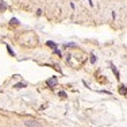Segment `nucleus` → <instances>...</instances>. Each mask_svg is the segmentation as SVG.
<instances>
[{
    "mask_svg": "<svg viewBox=\"0 0 127 127\" xmlns=\"http://www.w3.org/2000/svg\"><path fill=\"white\" fill-rule=\"evenodd\" d=\"M46 45H47V46H50L51 49H54V50L57 49V46H58V45H57L55 42H51V41H47V42H46Z\"/></svg>",
    "mask_w": 127,
    "mask_h": 127,
    "instance_id": "7ed1b4c3",
    "label": "nucleus"
},
{
    "mask_svg": "<svg viewBox=\"0 0 127 127\" xmlns=\"http://www.w3.org/2000/svg\"><path fill=\"white\" fill-rule=\"evenodd\" d=\"M57 83H58V81H57V78H55V77H51L50 80L47 81V85H50V87H54V85H57Z\"/></svg>",
    "mask_w": 127,
    "mask_h": 127,
    "instance_id": "f03ea898",
    "label": "nucleus"
},
{
    "mask_svg": "<svg viewBox=\"0 0 127 127\" xmlns=\"http://www.w3.org/2000/svg\"><path fill=\"white\" fill-rule=\"evenodd\" d=\"M65 46H66V47H72V46H76V45H74V43H68V45H65Z\"/></svg>",
    "mask_w": 127,
    "mask_h": 127,
    "instance_id": "423d86ee",
    "label": "nucleus"
},
{
    "mask_svg": "<svg viewBox=\"0 0 127 127\" xmlns=\"http://www.w3.org/2000/svg\"><path fill=\"white\" fill-rule=\"evenodd\" d=\"M24 124L27 127H41V124H39V123H37L35 120H26Z\"/></svg>",
    "mask_w": 127,
    "mask_h": 127,
    "instance_id": "f257e3e1",
    "label": "nucleus"
},
{
    "mask_svg": "<svg viewBox=\"0 0 127 127\" xmlns=\"http://www.w3.org/2000/svg\"><path fill=\"white\" fill-rule=\"evenodd\" d=\"M20 87H26V84H16L15 85V88H20Z\"/></svg>",
    "mask_w": 127,
    "mask_h": 127,
    "instance_id": "20e7f679",
    "label": "nucleus"
},
{
    "mask_svg": "<svg viewBox=\"0 0 127 127\" xmlns=\"http://www.w3.org/2000/svg\"><path fill=\"white\" fill-rule=\"evenodd\" d=\"M96 61V58H95V55H92V58H91V62H95Z\"/></svg>",
    "mask_w": 127,
    "mask_h": 127,
    "instance_id": "0eeeda50",
    "label": "nucleus"
},
{
    "mask_svg": "<svg viewBox=\"0 0 127 127\" xmlns=\"http://www.w3.org/2000/svg\"><path fill=\"white\" fill-rule=\"evenodd\" d=\"M59 96H61V98H66V93H64V92H59Z\"/></svg>",
    "mask_w": 127,
    "mask_h": 127,
    "instance_id": "39448f33",
    "label": "nucleus"
}]
</instances>
